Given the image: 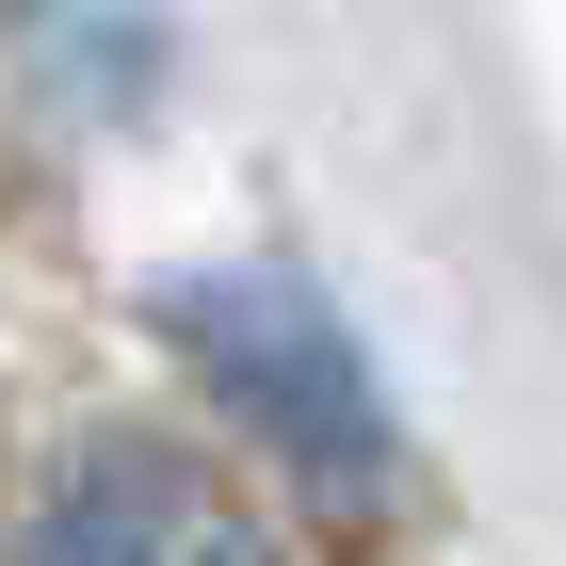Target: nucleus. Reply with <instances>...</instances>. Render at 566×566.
<instances>
[{
    "mask_svg": "<svg viewBox=\"0 0 566 566\" xmlns=\"http://www.w3.org/2000/svg\"><path fill=\"white\" fill-rule=\"evenodd\" d=\"M163 340L195 356V389L260 437L275 470H307L324 502H373L389 485V405H373V356L292 292V275H178Z\"/></svg>",
    "mask_w": 566,
    "mask_h": 566,
    "instance_id": "f257e3e1",
    "label": "nucleus"
},
{
    "mask_svg": "<svg viewBox=\"0 0 566 566\" xmlns=\"http://www.w3.org/2000/svg\"><path fill=\"white\" fill-rule=\"evenodd\" d=\"M17 566H275V551H260V518H243L178 437H82V453L49 470Z\"/></svg>",
    "mask_w": 566,
    "mask_h": 566,
    "instance_id": "f03ea898",
    "label": "nucleus"
}]
</instances>
